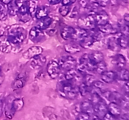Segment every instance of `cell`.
I'll use <instances>...</instances> for the list:
<instances>
[{"instance_id":"47","label":"cell","mask_w":129,"mask_h":120,"mask_svg":"<svg viewBox=\"0 0 129 120\" xmlns=\"http://www.w3.org/2000/svg\"><path fill=\"white\" fill-rule=\"evenodd\" d=\"M62 0H48L49 3L52 5H55L57 4L60 3Z\"/></svg>"},{"instance_id":"13","label":"cell","mask_w":129,"mask_h":120,"mask_svg":"<svg viewBox=\"0 0 129 120\" xmlns=\"http://www.w3.org/2000/svg\"><path fill=\"white\" fill-rule=\"evenodd\" d=\"M96 25H102L109 22V15L104 10H101L94 14Z\"/></svg>"},{"instance_id":"30","label":"cell","mask_w":129,"mask_h":120,"mask_svg":"<svg viewBox=\"0 0 129 120\" xmlns=\"http://www.w3.org/2000/svg\"><path fill=\"white\" fill-rule=\"evenodd\" d=\"M88 32H89V34L93 38V39L94 40L95 42L96 41H100V40H102L103 38V36H104V34L102 33L96 27L92 29L91 30H88Z\"/></svg>"},{"instance_id":"15","label":"cell","mask_w":129,"mask_h":120,"mask_svg":"<svg viewBox=\"0 0 129 120\" xmlns=\"http://www.w3.org/2000/svg\"><path fill=\"white\" fill-rule=\"evenodd\" d=\"M101 80L105 83H112L117 80V73L114 71L106 70L100 74Z\"/></svg>"},{"instance_id":"1","label":"cell","mask_w":129,"mask_h":120,"mask_svg":"<svg viewBox=\"0 0 129 120\" xmlns=\"http://www.w3.org/2000/svg\"><path fill=\"white\" fill-rule=\"evenodd\" d=\"M6 34L9 41L11 44H16L23 42L27 36L25 29L18 24L8 26L6 30Z\"/></svg>"},{"instance_id":"36","label":"cell","mask_w":129,"mask_h":120,"mask_svg":"<svg viewBox=\"0 0 129 120\" xmlns=\"http://www.w3.org/2000/svg\"><path fill=\"white\" fill-rule=\"evenodd\" d=\"M106 70H107V64H106V62L104 61H103L96 64L95 66H94L93 72L101 74L102 72H103Z\"/></svg>"},{"instance_id":"27","label":"cell","mask_w":129,"mask_h":120,"mask_svg":"<svg viewBox=\"0 0 129 120\" xmlns=\"http://www.w3.org/2000/svg\"><path fill=\"white\" fill-rule=\"evenodd\" d=\"M117 40L120 48L125 49L128 45V36L121 34L120 32L117 33Z\"/></svg>"},{"instance_id":"22","label":"cell","mask_w":129,"mask_h":120,"mask_svg":"<svg viewBox=\"0 0 129 120\" xmlns=\"http://www.w3.org/2000/svg\"><path fill=\"white\" fill-rule=\"evenodd\" d=\"M107 46L108 48L112 51H120V48L117 42V33L113 34V36L108 38L107 41Z\"/></svg>"},{"instance_id":"3","label":"cell","mask_w":129,"mask_h":120,"mask_svg":"<svg viewBox=\"0 0 129 120\" xmlns=\"http://www.w3.org/2000/svg\"><path fill=\"white\" fill-rule=\"evenodd\" d=\"M78 25L79 28L85 29L86 30H91L96 27L94 14H86L80 16L78 20Z\"/></svg>"},{"instance_id":"18","label":"cell","mask_w":129,"mask_h":120,"mask_svg":"<svg viewBox=\"0 0 129 120\" xmlns=\"http://www.w3.org/2000/svg\"><path fill=\"white\" fill-rule=\"evenodd\" d=\"M107 109L108 112L117 118H119L122 112V110L120 105L114 102H110V103L107 105Z\"/></svg>"},{"instance_id":"7","label":"cell","mask_w":129,"mask_h":120,"mask_svg":"<svg viewBox=\"0 0 129 120\" xmlns=\"http://www.w3.org/2000/svg\"><path fill=\"white\" fill-rule=\"evenodd\" d=\"M93 108L94 114L96 115L100 119H103L105 114L108 112L107 104L103 99H102L98 103L93 105Z\"/></svg>"},{"instance_id":"40","label":"cell","mask_w":129,"mask_h":120,"mask_svg":"<svg viewBox=\"0 0 129 120\" xmlns=\"http://www.w3.org/2000/svg\"><path fill=\"white\" fill-rule=\"evenodd\" d=\"M96 2L101 7H106L110 2V0H96Z\"/></svg>"},{"instance_id":"39","label":"cell","mask_w":129,"mask_h":120,"mask_svg":"<svg viewBox=\"0 0 129 120\" xmlns=\"http://www.w3.org/2000/svg\"><path fill=\"white\" fill-rule=\"evenodd\" d=\"M77 120H89L91 119V116L88 114L84 112H79L78 114V116L76 118Z\"/></svg>"},{"instance_id":"8","label":"cell","mask_w":129,"mask_h":120,"mask_svg":"<svg viewBox=\"0 0 129 120\" xmlns=\"http://www.w3.org/2000/svg\"><path fill=\"white\" fill-rule=\"evenodd\" d=\"M16 15H18L20 21H21L22 22H26L30 21L31 16H30L28 10L26 2L18 8V10Z\"/></svg>"},{"instance_id":"19","label":"cell","mask_w":129,"mask_h":120,"mask_svg":"<svg viewBox=\"0 0 129 120\" xmlns=\"http://www.w3.org/2000/svg\"><path fill=\"white\" fill-rule=\"evenodd\" d=\"M79 107H80V110L81 112H86L90 115L91 116L94 114L93 105L89 100H84L83 102H81V103L79 104Z\"/></svg>"},{"instance_id":"29","label":"cell","mask_w":129,"mask_h":120,"mask_svg":"<svg viewBox=\"0 0 129 120\" xmlns=\"http://www.w3.org/2000/svg\"><path fill=\"white\" fill-rule=\"evenodd\" d=\"M116 73H117V80L123 81H128L129 72L127 69H125V68L118 69V71H117Z\"/></svg>"},{"instance_id":"43","label":"cell","mask_w":129,"mask_h":120,"mask_svg":"<svg viewBox=\"0 0 129 120\" xmlns=\"http://www.w3.org/2000/svg\"><path fill=\"white\" fill-rule=\"evenodd\" d=\"M76 1V0H62L61 2L62 5H66V6H71Z\"/></svg>"},{"instance_id":"24","label":"cell","mask_w":129,"mask_h":120,"mask_svg":"<svg viewBox=\"0 0 129 120\" xmlns=\"http://www.w3.org/2000/svg\"><path fill=\"white\" fill-rule=\"evenodd\" d=\"M94 42H95L94 40L93 39V38L89 34V32H88V34L87 35L85 38H84L81 41H79V42H78V44H79V46H80L82 48L88 49L91 46H93V44Z\"/></svg>"},{"instance_id":"52","label":"cell","mask_w":129,"mask_h":120,"mask_svg":"<svg viewBox=\"0 0 129 120\" xmlns=\"http://www.w3.org/2000/svg\"><path fill=\"white\" fill-rule=\"evenodd\" d=\"M35 1H37V0H35Z\"/></svg>"},{"instance_id":"49","label":"cell","mask_w":129,"mask_h":120,"mask_svg":"<svg viewBox=\"0 0 129 120\" xmlns=\"http://www.w3.org/2000/svg\"><path fill=\"white\" fill-rule=\"evenodd\" d=\"M4 80H5V76H4V74H3L1 73V74H0V86L3 84Z\"/></svg>"},{"instance_id":"12","label":"cell","mask_w":129,"mask_h":120,"mask_svg":"<svg viewBox=\"0 0 129 120\" xmlns=\"http://www.w3.org/2000/svg\"><path fill=\"white\" fill-rule=\"evenodd\" d=\"M112 64L118 69L123 68L127 64V60L125 57L122 54H117L112 57L111 60Z\"/></svg>"},{"instance_id":"51","label":"cell","mask_w":129,"mask_h":120,"mask_svg":"<svg viewBox=\"0 0 129 120\" xmlns=\"http://www.w3.org/2000/svg\"><path fill=\"white\" fill-rule=\"evenodd\" d=\"M1 74V67H0V74Z\"/></svg>"},{"instance_id":"41","label":"cell","mask_w":129,"mask_h":120,"mask_svg":"<svg viewBox=\"0 0 129 120\" xmlns=\"http://www.w3.org/2000/svg\"><path fill=\"white\" fill-rule=\"evenodd\" d=\"M103 120H116L117 119V118H115V116H113V115L111 114L109 112H107L105 114V115L103 117Z\"/></svg>"},{"instance_id":"44","label":"cell","mask_w":129,"mask_h":120,"mask_svg":"<svg viewBox=\"0 0 129 120\" xmlns=\"http://www.w3.org/2000/svg\"><path fill=\"white\" fill-rule=\"evenodd\" d=\"M5 108V101L3 100H0V117L3 116Z\"/></svg>"},{"instance_id":"10","label":"cell","mask_w":129,"mask_h":120,"mask_svg":"<svg viewBox=\"0 0 129 120\" xmlns=\"http://www.w3.org/2000/svg\"><path fill=\"white\" fill-rule=\"evenodd\" d=\"M46 57L40 54L31 59L30 66L34 70H39L44 66V65L46 63Z\"/></svg>"},{"instance_id":"14","label":"cell","mask_w":129,"mask_h":120,"mask_svg":"<svg viewBox=\"0 0 129 120\" xmlns=\"http://www.w3.org/2000/svg\"><path fill=\"white\" fill-rule=\"evenodd\" d=\"M43 52V48L40 46H31L23 54V56L26 59H31L35 56H38Z\"/></svg>"},{"instance_id":"21","label":"cell","mask_w":129,"mask_h":120,"mask_svg":"<svg viewBox=\"0 0 129 120\" xmlns=\"http://www.w3.org/2000/svg\"><path fill=\"white\" fill-rule=\"evenodd\" d=\"M74 32V28L69 26H65L60 30V36L66 41L71 40Z\"/></svg>"},{"instance_id":"45","label":"cell","mask_w":129,"mask_h":120,"mask_svg":"<svg viewBox=\"0 0 129 120\" xmlns=\"http://www.w3.org/2000/svg\"><path fill=\"white\" fill-rule=\"evenodd\" d=\"M78 14H79V11H78V8L77 7H75L73 10V11H72L71 14L70 15L71 18H76V16H78Z\"/></svg>"},{"instance_id":"2","label":"cell","mask_w":129,"mask_h":120,"mask_svg":"<svg viewBox=\"0 0 129 120\" xmlns=\"http://www.w3.org/2000/svg\"><path fill=\"white\" fill-rule=\"evenodd\" d=\"M59 92L60 96L68 100H74L79 95L78 87L74 86V84L71 81L62 80L59 82Z\"/></svg>"},{"instance_id":"46","label":"cell","mask_w":129,"mask_h":120,"mask_svg":"<svg viewBox=\"0 0 129 120\" xmlns=\"http://www.w3.org/2000/svg\"><path fill=\"white\" fill-rule=\"evenodd\" d=\"M15 2H16V5H17L18 7L21 6V5L23 4L25 2H26L28 0H15Z\"/></svg>"},{"instance_id":"35","label":"cell","mask_w":129,"mask_h":120,"mask_svg":"<svg viewBox=\"0 0 129 120\" xmlns=\"http://www.w3.org/2000/svg\"><path fill=\"white\" fill-rule=\"evenodd\" d=\"M26 4H27L28 10L30 16H31V18L34 17L35 12H36V10L37 8L36 1H35V0H29L28 1V0L26 1Z\"/></svg>"},{"instance_id":"25","label":"cell","mask_w":129,"mask_h":120,"mask_svg":"<svg viewBox=\"0 0 129 120\" xmlns=\"http://www.w3.org/2000/svg\"><path fill=\"white\" fill-rule=\"evenodd\" d=\"M89 57L93 64L98 63L101 61H104L105 56L102 52L100 51H94L89 54Z\"/></svg>"},{"instance_id":"42","label":"cell","mask_w":129,"mask_h":120,"mask_svg":"<svg viewBox=\"0 0 129 120\" xmlns=\"http://www.w3.org/2000/svg\"><path fill=\"white\" fill-rule=\"evenodd\" d=\"M90 0H79V4L81 7L86 8L88 4H89V2Z\"/></svg>"},{"instance_id":"16","label":"cell","mask_w":129,"mask_h":120,"mask_svg":"<svg viewBox=\"0 0 129 120\" xmlns=\"http://www.w3.org/2000/svg\"><path fill=\"white\" fill-rule=\"evenodd\" d=\"M96 28L105 35H113L118 32V31L109 22L102 25H96Z\"/></svg>"},{"instance_id":"31","label":"cell","mask_w":129,"mask_h":120,"mask_svg":"<svg viewBox=\"0 0 129 120\" xmlns=\"http://www.w3.org/2000/svg\"><path fill=\"white\" fill-rule=\"evenodd\" d=\"M78 91L80 95L84 97L88 95V94L91 93V87L88 86L85 82L82 81L78 86Z\"/></svg>"},{"instance_id":"28","label":"cell","mask_w":129,"mask_h":120,"mask_svg":"<svg viewBox=\"0 0 129 120\" xmlns=\"http://www.w3.org/2000/svg\"><path fill=\"white\" fill-rule=\"evenodd\" d=\"M49 13V10L46 6H40V7L37 8L35 16L37 20H40L43 18L47 16Z\"/></svg>"},{"instance_id":"17","label":"cell","mask_w":129,"mask_h":120,"mask_svg":"<svg viewBox=\"0 0 129 120\" xmlns=\"http://www.w3.org/2000/svg\"><path fill=\"white\" fill-rule=\"evenodd\" d=\"M88 34V30H85V29L81 28H74V32L71 40L74 41V42H79Z\"/></svg>"},{"instance_id":"32","label":"cell","mask_w":129,"mask_h":120,"mask_svg":"<svg viewBox=\"0 0 129 120\" xmlns=\"http://www.w3.org/2000/svg\"><path fill=\"white\" fill-rule=\"evenodd\" d=\"M129 24L123 20H120L118 22V28L120 32L123 34L128 36Z\"/></svg>"},{"instance_id":"50","label":"cell","mask_w":129,"mask_h":120,"mask_svg":"<svg viewBox=\"0 0 129 120\" xmlns=\"http://www.w3.org/2000/svg\"><path fill=\"white\" fill-rule=\"evenodd\" d=\"M12 0H0V2L2 3L5 4H8L9 2H10Z\"/></svg>"},{"instance_id":"37","label":"cell","mask_w":129,"mask_h":120,"mask_svg":"<svg viewBox=\"0 0 129 120\" xmlns=\"http://www.w3.org/2000/svg\"><path fill=\"white\" fill-rule=\"evenodd\" d=\"M8 16L7 5L0 2V21H4L7 19Z\"/></svg>"},{"instance_id":"38","label":"cell","mask_w":129,"mask_h":120,"mask_svg":"<svg viewBox=\"0 0 129 120\" xmlns=\"http://www.w3.org/2000/svg\"><path fill=\"white\" fill-rule=\"evenodd\" d=\"M71 10V7L70 6H66V5H62L59 8V13L61 16H66L67 15H68V14L69 13Z\"/></svg>"},{"instance_id":"34","label":"cell","mask_w":129,"mask_h":120,"mask_svg":"<svg viewBox=\"0 0 129 120\" xmlns=\"http://www.w3.org/2000/svg\"><path fill=\"white\" fill-rule=\"evenodd\" d=\"M12 106L15 112L20 111L24 106V101L22 98H15L13 100Z\"/></svg>"},{"instance_id":"33","label":"cell","mask_w":129,"mask_h":120,"mask_svg":"<svg viewBox=\"0 0 129 120\" xmlns=\"http://www.w3.org/2000/svg\"><path fill=\"white\" fill-rule=\"evenodd\" d=\"M6 5H7L8 14L11 16H15V15H16L19 7L16 5L15 0H14V1L12 0L11 2H9V3Z\"/></svg>"},{"instance_id":"26","label":"cell","mask_w":129,"mask_h":120,"mask_svg":"<svg viewBox=\"0 0 129 120\" xmlns=\"http://www.w3.org/2000/svg\"><path fill=\"white\" fill-rule=\"evenodd\" d=\"M25 82H26V78L23 76H19L13 81L11 84V88L15 91L20 90L25 86Z\"/></svg>"},{"instance_id":"4","label":"cell","mask_w":129,"mask_h":120,"mask_svg":"<svg viewBox=\"0 0 129 120\" xmlns=\"http://www.w3.org/2000/svg\"><path fill=\"white\" fill-rule=\"evenodd\" d=\"M60 70H67L76 68L77 65V61L74 57L69 55L63 56L59 59L58 61Z\"/></svg>"},{"instance_id":"6","label":"cell","mask_w":129,"mask_h":120,"mask_svg":"<svg viewBox=\"0 0 129 120\" xmlns=\"http://www.w3.org/2000/svg\"><path fill=\"white\" fill-rule=\"evenodd\" d=\"M45 37L43 30H40L37 26H34L30 29L29 31V38L32 42H39L44 40Z\"/></svg>"},{"instance_id":"9","label":"cell","mask_w":129,"mask_h":120,"mask_svg":"<svg viewBox=\"0 0 129 120\" xmlns=\"http://www.w3.org/2000/svg\"><path fill=\"white\" fill-rule=\"evenodd\" d=\"M14 99H15V98L11 96V95H10L6 99V101H5L4 112H5V114L6 117L8 119H12L15 113L12 106V102Z\"/></svg>"},{"instance_id":"5","label":"cell","mask_w":129,"mask_h":120,"mask_svg":"<svg viewBox=\"0 0 129 120\" xmlns=\"http://www.w3.org/2000/svg\"><path fill=\"white\" fill-rule=\"evenodd\" d=\"M47 72L52 79H56L60 74V68L57 61L50 60L47 66Z\"/></svg>"},{"instance_id":"23","label":"cell","mask_w":129,"mask_h":120,"mask_svg":"<svg viewBox=\"0 0 129 120\" xmlns=\"http://www.w3.org/2000/svg\"><path fill=\"white\" fill-rule=\"evenodd\" d=\"M38 20L39 21H38L36 26L42 30H45L49 28L53 22L52 18L48 16Z\"/></svg>"},{"instance_id":"11","label":"cell","mask_w":129,"mask_h":120,"mask_svg":"<svg viewBox=\"0 0 129 120\" xmlns=\"http://www.w3.org/2000/svg\"><path fill=\"white\" fill-rule=\"evenodd\" d=\"M12 50V45L5 34L0 36V51L4 53H8Z\"/></svg>"},{"instance_id":"20","label":"cell","mask_w":129,"mask_h":120,"mask_svg":"<svg viewBox=\"0 0 129 120\" xmlns=\"http://www.w3.org/2000/svg\"><path fill=\"white\" fill-rule=\"evenodd\" d=\"M64 48L66 52L71 54H76L81 52L82 49V48L79 46V44L76 43V42H74V41L66 44Z\"/></svg>"},{"instance_id":"48","label":"cell","mask_w":129,"mask_h":120,"mask_svg":"<svg viewBox=\"0 0 129 120\" xmlns=\"http://www.w3.org/2000/svg\"><path fill=\"white\" fill-rule=\"evenodd\" d=\"M123 20H124L126 22H127V23L129 24V15L128 13H126L125 14L124 16H123Z\"/></svg>"}]
</instances>
